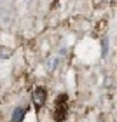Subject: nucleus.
Masks as SVG:
<instances>
[{
    "mask_svg": "<svg viewBox=\"0 0 117 122\" xmlns=\"http://www.w3.org/2000/svg\"><path fill=\"white\" fill-rule=\"evenodd\" d=\"M68 115V96L66 94H61L56 98V105H54V112L53 117L56 122H63Z\"/></svg>",
    "mask_w": 117,
    "mask_h": 122,
    "instance_id": "1",
    "label": "nucleus"
},
{
    "mask_svg": "<svg viewBox=\"0 0 117 122\" xmlns=\"http://www.w3.org/2000/svg\"><path fill=\"white\" fill-rule=\"evenodd\" d=\"M32 101H33V105H35L37 110H40L44 105H46V101H47V91L44 89V87H37V89H33Z\"/></svg>",
    "mask_w": 117,
    "mask_h": 122,
    "instance_id": "2",
    "label": "nucleus"
},
{
    "mask_svg": "<svg viewBox=\"0 0 117 122\" xmlns=\"http://www.w3.org/2000/svg\"><path fill=\"white\" fill-rule=\"evenodd\" d=\"M56 65H58V58H51L49 63H47V71H53L54 68H56Z\"/></svg>",
    "mask_w": 117,
    "mask_h": 122,
    "instance_id": "4",
    "label": "nucleus"
},
{
    "mask_svg": "<svg viewBox=\"0 0 117 122\" xmlns=\"http://www.w3.org/2000/svg\"><path fill=\"white\" fill-rule=\"evenodd\" d=\"M25 113H26V107H18V108H14L11 122H21V120H23V117H25Z\"/></svg>",
    "mask_w": 117,
    "mask_h": 122,
    "instance_id": "3",
    "label": "nucleus"
}]
</instances>
